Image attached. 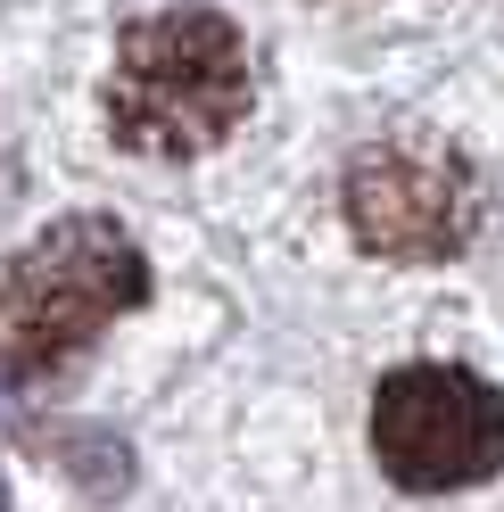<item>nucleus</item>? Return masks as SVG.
<instances>
[{
	"label": "nucleus",
	"instance_id": "obj_1",
	"mask_svg": "<svg viewBox=\"0 0 504 512\" xmlns=\"http://www.w3.org/2000/svg\"><path fill=\"white\" fill-rule=\"evenodd\" d=\"M108 133L149 166H191L240 133L257 75L224 9H157L108 58Z\"/></svg>",
	"mask_w": 504,
	"mask_h": 512
},
{
	"label": "nucleus",
	"instance_id": "obj_3",
	"mask_svg": "<svg viewBox=\"0 0 504 512\" xmlns=\"http://www.w3.org/2000/svg\"><path fill=\"white\" fill-rule=\"evenodd\" d=\"M504 455V405L463 364H397L372 389V463L405 496L480 488Z\"/></svg>",
	"mask_w": 504,
	"mask_h": 512
},
{
	"label": "nucleus",
	"instance_id": "obj_2",
	"mask_svg": "<svg viewBox=\"0 0 504 512\" xmlns=\"http://www.w3.org/2000/svg\"><path fill=\"white\" fill-rule=\"evenodd\" d=\"M149 298V256L108 215H67L0 273V356L17 372H50L108 323Z\"/></svg>",
	"mask_w": 504,
	"mask_h": 512
},
{
	"label": "nucleus",
	"instance_id": "obj_4",
	"mask_svg": "<svg viewBox=\"0 0 504 512\" xmlns=\"http://www.w3.org/2000/svg\"><path fill=\"white\" fill-rule=\"evenodd\" d=\"M348 223L372 256L447 265L480 232V182L438 141H381L348 166Z\"/></svg>",
	"mask_w": 504,
	"mask_h": 512
}]
</instances>
